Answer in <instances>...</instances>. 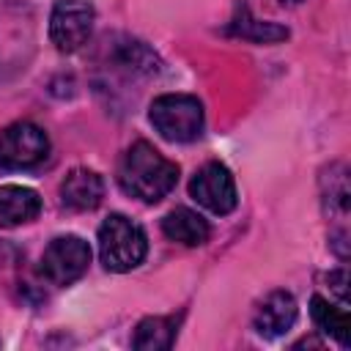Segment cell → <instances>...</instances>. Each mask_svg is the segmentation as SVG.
Segmentation results:
<instances>
[{
  "instance_id": "cell-4",
  "label": "cell",
  "mask_w": 351,
  "mask_h": 351,
  "mask_svg": "<svg viewBox=\"0 0 351 351\" xmlns=\"http://www.w3.org/2000/svg\"><path fill=\"white\" fill-rule=\"evenodd\" d=\"M49 137L41 126L30 121L11 123L0 132V167L3 170H27L47 159Z\"/></svg>"
},
{
  "instance_id": "cell-15",
  "label": "cell",
  "mask_w": 351,
  "mask_h": 351,
  "mask_svg": "<svg viewBox=\"0 0 351 351\" xmlns=\"http://www.w3.org/2000/svg\"><path fill=\"white\" fill-rule=\"evenodd\" d=\"M329 280L335 282V291H337V293H340V299L346 302V280H348V277H346V271H335V274H329Z\"/></svg>"
},
{
  "instance_id": "cell-7",
  "label": "cell",
  "mask_w": 351,
  "mask_h": 351,
  "mask_svg": "<svg viewBox=\"0 0 351 351\" xmlns=\"http://www.w3.org/2000/svg\"><path fill=\"white\" fill-rule=\"evenodd\" d=\"M189 195L211 214H230L239 203V195H236V181L230 176V170L219 162H208L203 165L192 184H189Z\"/></svg>"
},
{
  "instance_id": "cell-6",
  "label": "cell",
  "mask_w": 351,
  "mask_h": 351,
  "mask_svg": "<svg viewBox=\"0 0 351 351\" xmlns=\"http://www.w3.org/2000/svg\"><path fill=\"white\" fill-rule=\"evenodd\" d=\"M93 5L88 0H58L49 16V38L60 52L80 49L93 30Z\"/></svg>"
},
{
  "instance_id": "cell-5",
  "label": "cell",
  "mask_w": 351,
  "mask_h": 351,
  "mask_svg": "<svg viewBox=\"0 0 351 351\" xmlns=\"http://www.w3.org/2000/svg\"><path fill=\"white\" fill-rule=\"evenodd\" d=\"M90 247L80 236H58L41 255V274L52 285H71L88 271Z\"/></svg>"
},
{
  "instance_id": "cell-8",
  "label": "cell",
  "mask_w": 351,
  "mask_h": 351,
  "mask_svg": "<svg viewBox=\"0 0 351 351\" xmlns=\"http://www.w3.org/2000/svg\"><path fill=\"white\" fill-rule=\"evenodd\" d=\"M299 307L288 291H271L255 310V329L263 337H280L296 324Z\"/></svg>"
},
{
  "instance_id": "cell-12",
  "label": "cell",
  "mask_w": 351,
  "mask_h": 351,
  "mask_svg": "<svg viewBox=\"0 0 351 351\" xmlns=\"http://www.w3.org/2000/svg\"><path fill=\"white\" fill-rule=\"evenodd\" d=\"M230 36H239L244 41H255V44H277L282 38H288V27L277 25V22H261L250 14V8L241 3L236 19L228 25Z\"/></svg>"
},
{
  "instance_id": "cell-13",
  "label": "cell",
  "mask_w": 351,
  "mask_h": 351,
  "mask_svg": "<svg viewBox=\"0 0 351 351\" xmlns=\"http://www.w3.org/2000/svg\"><path fill=\"white\" fill-rule=\"evenodd\" d=\"M310 315H313L315 326H318L324 335L335 337L343 348L351 346V324H348V313H346L343 307L329 304L324 296H313V299H310Z\"/></svg>"
},
{
  "instance_id": "cell-10",
  "label": "cell",
  "mask_w": 351,
  "mask_h": 351,
  "mask_svg": "<svg viewBox=\"0 0 351 351\" xmlns=\"http://www.w3.org/2000/svg\"><path fill=\"white\" fill-rule=\"evenodd\" d=\"M41 211V197L27 189V186H0V225L3 228H14V225H25L30 219H36Z\"/></svg>"
},
{
  "instance_id": "cell-3",
  "label": "cell",
  "mask_w": 351,
  "mask_h": 351,
  "mask_svg": "<svg viewBox=\"0 0 351 351\" xmlns=\"http://www.w3.org/2000/svg\"><path fill=\"white\" fill-rule=\"evenodd\" d=\"M148 118L170 143H192L203 132V104L186 93H165L154 99Z\"/></svg>"
},
{
  "instance_id": "cell-1",
  "label": "cell",
  "mask_w": 351,
  "mask_h": 351,
  "mask_svg": "<svg viewBox=\"0 0 351 351\" xmlns=\"http://www.w3.org/2000/svg\"><path fill=\"white\" fill-rule=\"evenodd\" d=\"M178 181V165L162 156L151 143L140 140L126 148L118 165V184L126 195L143 200V203H156L162 200Z\"/></svg>"
},
{
  "instance_id": "cell-16",
  "label": "cell",
  "mask_w": 351,
  "mask_h": 351,
  "mask_svg": "<svg viewBox=\"0 0 351 351\" xmlns=\"http://www.w3.org/2000/svg\"><path fill=\"white\" fill-rule=\"evenodd\" d=\"M282 3H302V0H282Z\"/></svg>"
},
{
  "instance_id": "cell-2",
  "label": "cell",
  "mask_w": 351,
  "mask_h": 351,
  "mask_svg": "<svg viewBox=\"0 0 351 351\" xmlns=\"http://www.w3.org/2000/svg\"><path fill=\"white\" fill-rule=\"evenodd\" d=\"M148 239L137 222L123 214H110L99 228V255L110 271H132L143 263Z\"/></svg>"
},
{
  "instance_id": "cell-11",
  "label": "cell",
  "mask_w": 351,
  "mask_h": 351,
  "mask_svg": "<svg viewBox=\"0 0 351 351\" xmlns=\"http://www.w3.org/2000/svg\"><path fill=\"white\" fill-rule=\"evenodd\" d=\"M162 230H165V236L170 241H178L184 247H200L211 236L208 222L197 211H192V208H173L162 219Z\"/></svg>"
},
{
  "instance_id": "cell-9",
  "label": "cell",
  "mask_w": 351,
  "mask_h": 351,
  "mask_svg": "<svg viewBox=\"0 0 351 351\" xmlns=\"http://www.w3.org/2000/svg\"><path fill=\"white\" fill-rule=\"evenodd\" d=\"M104 197V181L99 173L88 170V167H74L63 184H60V200L63 206L74 208V211H90L101 203Z\"/></svg>"
},
{
  "instance_id": "cell-14",
  "label": "cell",
  "mask_w": 351,
  "mask_h": 351,
  "mask_svg": "<svg viewBox=\"0 0 351 351\" xmlns=\"http://www.w3.org/2000/svg\"><path fill=\"white\" fill-rule=\"evenodd\" d=\"M178 321L176 318H162V315H154V318H145L137 324V332H134V348L140 351H165L173 346L176 340V329Z\"/></svg>"
}]
</instances>
